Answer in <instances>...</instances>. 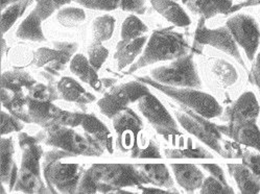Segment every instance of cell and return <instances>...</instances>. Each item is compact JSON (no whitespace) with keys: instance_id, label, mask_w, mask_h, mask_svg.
Segmentation results:
<instances>
[{"instance_id":"6da1fadb","label":"cell","mask_w":260,"mask_h":194,"mask_svg":"<svg viewBox=\"0 0 260 194\" xmlns=\"http://www.w3.org/2000/svg\"><path fill=\"white\" fill-rule=\"evenodd\" d=\"M186 51L187 47L182 37L167 31H155L148 41L143 55L128 71L134 72L136 69L156 62L177 59L183 56Z\"/></svg>"},{"instance_id":"7a4b0ae2","label":"cell","mask_w":260,"mask_h":194,"mask_svg":"<svg viewBox=\"0 0 260 194\" xmlns=\"http://www.w3.org/2000/svg\"><path fill=\"white\" fill-rule=\"evenodd\" d=\"M87 174L95 184L96 190L103 192L144 183L139 171L126 164H96Z\"/></svg>"},{"instance_id":"3957f363","label":"cell","mask_w":260,"mask_h":194,"mask_svg":"<svg viewBox=\"0 0 260 194\" xmlns=\"http://www.w3.org/2000/svg\"><path fill=\"white\" fill-rule=\"evenodd\" d=\"M66 125H54L48 127L46 143L62 148L67 153L85 154V156H100L103 152L101 144L91 136L83 137Z\"/></svg>"},{"instance_id":"277c9868","label":"cell","mask_w":260,"mask_h":194,"mask_svg":"<svg viewBox=\"0 0 260 194\" xmlns=\"http://www.w3.org/2000/svg\"><path fill=\"white\" fill-rule=\"evenodd\" d=\"M20 145L23 150L22 166L17 179L16 188L24 192H37L40 182V158L41 147L37 144V140L27 135L20 136Z\"/></svg>"},{"instance_id":"5b68a950","label":"cell","mask_w":260,"mask_h":194,"mask_svg":"<svg viewBox=\"0 0 260 194\" xmlns=\"http://www.w3.org/2000/svg\"><path fill=\"white\" fill-rule=\"evenodd\" d=\"M142 82L150 84L160 91L164 92L172 99L181 103L182 105L186 106L193 110L199 115L205 118H213L221 113V107L218 103L209 94L203 93L200 91L191 90V89H176L169 86H163L160 84H156L152 80L142 79Z\"/></svg>"},{"instance_id":"8992f818","label":"cell","mask_w":260,"mask_h":194,"mask_svg":"<svg viewBox=\"0 0 260 194\" xmlns=\"http://www.w3.org/2000/svg\"><path fill=\"white\" fill-rule=\"evenodd\" d=\"M66 154V151L49 153L44 164V173L50 188L70 193L77 188L80 170L79 165L77 164H64L58 162L60 158L65 157Z\"/></svg>"},{"instance_id":"52a82bcc","label":"cell","mask_w":260,"mask_h":194,"mask_svg":"<svg viewBox=\"0 0 260 194\" xmlns=\"http://www.w3.org/2000/svg\"><path fill=\"white\" fill-rule=\"evenodd\" d=\"M153 79L157 83L177 87H200L201 82L197 73L191 55H186L170 66L155 69L152 72Z\"/></svg>"},{"instance_id":"ba28073f","label":"cell","mask_w":260,"mask_h":194,"mask_svg":"<svg viewBox=\"0 0 260 194\" xmlns=\"http://www.w3.org/2000/svg\"><path fill=\"white\" fill-rule=\"evenodd\" d=\"M148 93V89L140 83H127L106 94L104 99L99 102V107L103 114L112 118L124 110L129 103L140 100Z\"/></svg>"},{"instance_id":"9c48e42d","label":"cell","mask_w":260,"mask_h":194,"mask_svg":"<svg viewBox=\"0 0 260 194\" xmlns=\"http://www.w3.org/2000/svg\"><path fill=\"white\" fill-rule=\"evenodd\" d=\"M234 40L244 48L248 59L253 60L260 42V31L254 19L248 15H236L227 22Z\"/></svg>"},{"instance_id":"30bf717a","label":"cell","mask_w":260,"mask_h":194,"mask_svg":"<svg viewBox=\"0 0 260 194\" xmlns=\"http://www.w3.org/2000/svg\"><path fill=\"white\" fill-rule=\"evenodd\" d=\"M202 18L198 25L196 31V41L200 44H208L215 48H218L232 55L233 57L245 66L243 59H241L239 50L235 44L234 38L232 37L230 30L228 28H217V29H209L205 26V22Z\"/></svg>"},{"instance_id":"8fae6325","label":"cell","mask_w":260,"mask_h":194,"mask_svg":"<svg viewBox=\"0 0 260 194\" xmlns=\"http://www.w3.org/2000/svg\"><path fill=\"white\" fill-rule=\"evenodd\" d=\"M139 110L160 134L172 135L178 133L177 125L170 113L150 93L139 100Z\"/></svg>"},{"instance_id":"7c38bea8","label":"cell","mask_w":260,"mask_h":194,"mask_svg":"<svg viewBox=\"0 0 260 194\" xmlns=\"http://www.w3.org/2000/svg\"><path fill=\"white\" fill-rule=\"evenodd\" d=\"M177 117L181 124L189 133L197 136L200 140L209 145L214 150L218 151L219 153H222L219 144L220 136L218 134V131L212 124H210L206 120L200 118L199 116H196L193 113L189 111L183 113L178 112Z\"/></svg>"},{"instance_id":"4fadbf2b","label":"cell","mask_w":260,"mask_h":194,"mask_svg":"<svg viewBox=\"0 0 260 194\" xmlns=\"http://www.w3.org/2000/svg\"><path fill=\"white\" fill-rule=\"evenodd\" d=\"M259 105L252 92H246L227 110L230 122H255L259 115Z\"/></svg>"},{"instance_id":"5bb4252c","label":"cell","mask_w":260,"mask_h":194,"mask_svg":"<svg viewBox=\"0 0 260 194\" xmlns=\"http://www.w3.org/2000/svg\"><path fill=\"white\" fill-rule=\"evenodd\" d=\"M218 128L237 142L260 151V131L255 122H230L229 125Z\"/></svg>"},{"instance_id":"9a60e30c","label":"cell","mask_w":260,"mask_h":194,"mask_svg":"<svg viewBox=\"0 0 260 194\" xmlns=\"http://www.w3.org/2000/svg\"><path fill=\"white\" fill-rule=\"evenodd\" d=\"M76 48V45L67 43L59 44L58 50L41 48L36 52V63L38 66H47L54 70L62 69Z\"/></svg>"},{"instance_id":"2e32d148","label":"cell","mask_w":260,"mask_h":194,"mask_svg":"<svg viewBox=\"0 0 260 194\" xmlns=\"http://www.w3.org/2000/svg\"><path fill=\"white\" fill-rule=\"evenodd\" d=\"M184 5L203 18H211L217 14L229 13L232 8L231 0H182Z\"/></svg>"},{"instance_id":"e0dca14e","label":"cell","mask_w":260,"mask_h":194,"mask_svg":"<svg viewBox=\"0 0 260 194\" xmlns=\"http://www.w3.org/2000/svg\"><path fill=\"white\" fill-rule=\"evenodd\" d=\"M228 167L241 192L255 194L260 191V180L247 165L230 164Z\"/></svg>"},{"instance_id":"ac0fdd59","label":"cell","mask_w":260,"mask_h":194,"mask_svg":"<svg viewBox=\"0 0 260 194\" xmlns=\"http://www.w3.org/2000/svg\"><path fill=\"white\" fill-rule=\"evenodd\" d=\"M154 9L164 16L170 22L178 26L190 24V19L184 10L173 0H152Z\"/></svg>"},{"instance_id":"d6986e66","label":"cell","mask_w":260,"mask_h":194,"mask_svg":"<svg viewBox=\"0 0 260 194\" xmlns=\"http://www.w3.org/2000/svg\"><path fill=\"white\" fill-rule=\"evenodd\" d=\"M145 42V37H138L135 39H123V41L118 43L114 56L118 62V68L122 69L131 64L141 51Z\"/></svg>"},{"instance_id":"ffe728a7","label":"cell","mask_w":260,"mask_h":194,"mask_svg":"<svg viewBox=\"0 0 260 194\" xmlns=\"http://www.w3.org/2000/svg\"><path fill=\"white\" fill-rule=\"evenodd\" d=\"M178 183L187 191H193L203 184V173L193 165L176 164L172 165Z\"/></svg>"},{"instance_id":"44dd1931","label":"cell","mask_w":260,"mask_h":194,"mask_svg":"<svg viewBox=\"0 0 260 194\" xmlns=\"http://www.w3.org/2000/svg\"><path fill=\"white\" fill-rule=\"evenodd\" d=\"M60 95L68 102L87 104L94 100V96L87 93L82 86L70 77H64L58 84Z\"/></svg>"},{"instance_id":"7402d4cb","label":"cell","mask_w":260,"mask_h":194,"mask_svg":"<svg viewBox=\"0 0 260 194\" xmlns=\"http://www.w3.org/2000/svg\"><path fill=\"white\" fill-rule=\"evenodd\" d=\"M81 125L96 142L103 146L108 147L110 151L112 150V148H111V146H112L111 141L112 140H111V136L108 128L94 116L83 114Z\"/></svg>"},{"instance_id":"603a6c76","label":"cell","mask_w":260,"mask_h":194,"mask_svg":"<svg viewBox=\"0 0 260 194\" xmlns=\"http://www.w3.org/2000/svg\"><path fill=\"white\" fill-rule=\"evenodd\" d=\"M138 171L144 182H150L165 188L173 187V181L170 176V172L163 164L141 165Z\"/></svg>"},{"instance_id":"cb8c5ba5","label":"cell","mask_w":260,"mask_h":194,"mask_svg":"<svg viewBox=\"0 0 260 194\" xmlns=\"http://www.w3.org/2000/svg\"><path fill=\"white\" fill-rule=\"evenodd\" d=\"M14 147L11 139L2 140V181L14 187L17 178V168L13 160Z\"/></svg>"},{"instance_id":"d4e9b609","label":"cell","mask_w":260,"mask_h":194,"mask_svg":"<svg viewBox=\"0 0 260 194\" xmlns=\"http://www.w3.org/2000/svg\"><path fill=\"white\" fill-rule=\"evenodd\" d=\"M71 71L79 76L82 81H84L87 84H90L94 89H100V81L96 72L86 57L82 54H77L73 57V60L70 65Z\"/></svg>"},{"instance_id":"484cf974","label":"cell","mask_w":260,"mask_h":194,"mask_svg":"<svg viewBox=\"0 0 260 194\" xmlns=\"http://www.w3.org/2000/svg\"><path fill=\"white\" fill-rule=\"evenodd\" d=\"M114 127L119 137L127 132H131L134 136L141 131L142 123L135 113L128 109L122 110L114 118Z\"/></svg>"},{"instance_id":"4316f807","label":"cell","mask_w":260,"mask_h":194,"mask_svg":"<svg viewBox=\"0 0 260 194\" xmlns=\"http://www.w3.org/2000/svg\"><path fill=\"white\" fill-rule=\"evenodd\" d=\"M41 17L34 11L18 28L17 36L21 39H26V40H43L44 36L41 29Z\"/></svg>"},{"instance_id":"83f0119b","label":"cell","mask_w":260,"mask_h":194,"mask_svg":"<svg viewBox=\"0 0 260 194\" xmlns=\"http://www.w3.org/2000/svg\"><path fill=\"white\" fill-rule=\"evenodd\" d=\"M31 80L25 73L8 72L3 75V89L14 94H22V88L32 87Z\"/></svg>"},{"instance_id":"f1b7e54d","label":"cell","mask_w":260,"mask_h":194,"mask_svg":"<svg viewBox=\"0 0 260 194\" xmlns=\"http://www.w3.org/2000/svg\"><path fill=\"white\" fill-rule=\"evenodd\" d=\"M115 20L111 16H103L98 18L93 23V31L99 42L109 40L114 30Z\"/></svg>"},{"instance_id":"f546056e","label":"cell","mask_w":260,"mask_h":194,"mask_svg":"<svg viewBox=\"0 0 260 194\" xmlns=\"http://www.w3.org/2000/svg\"><path fill=\"white\" fill-rule=\"evenodd\" d=\"M30 0H23V2L19 4L13 5L5 13H3L2 15V33L3 34L8 31L11 28V26L15 23L17 19L23 14Z\"/></svg>"},{"instance_id":"4dcf8cb0","label":"cell","mask_w":260,"mask_h":194,"mask_svg":"<svg viewBox=\"0 0 260 194\" xmlns=\"http://www.w3.org/2000/svg\"><path fill=\"white\" fill-rule=\"evenodd\" d=\"M213 72L218 76L219 81L225 86H231L237 80L235 68L225 61L216 62L213 66Z\"/></svg>"},{"instance_id":"1f68e13d","label":"cell","mask_w":260,"mask_h":194,"mask_svg":"<svg viewBox=\"0 0 260 194\" xmlns=\"http://www.w3.org/2000/svg\"><path fill=\"white\" fill-rule=\"evenodd\" d=\"M144 31H146V26L141 22V20L135 16H129L122 24L121 36L122 39H135L140 37Z\"/></svg>"},{"instance_id":"d6a6232c","label":"cell","mask_w":260,"mask_h":194,"mask_svg":"<svg viewBox=\"0 0 260 194\" xmlns=\"http://www.w3.org/2000/svg\"><path fill=\"white\" fill-rule=\"evenodd\" d=\"M85 18L84 11L76 8L64 9L58 14V20L60 23L68 27L79 25L85 20Z\"/></svg>"},{"instance_id":"836d02e7","label":"cell","mask_w":260,"mask_h":194,"mask_svg":"<svg viewBox=\"0 0 260 194\" xmlns=\"http://www.w3.org/2000/svg\"><path fill=\"white\" fill-rule=\"evenodd\" d=\"M77 2L88 9L100 11H113L121 8L122 0H77Z\"/></svg>"},{"instance_id":"e575fe53","label":"cell","mask_w":260,"mask_h":194,"mask_svg":"<svg viewBox=\"0 0 260 194\" xmlns=\"http://www.w3.org/2000/svg\"><path fill=\"white\" fill-rule=\"evenodd\" d=\"M70 2L71 0H40L39 4L37 5L34 11L38 14L43 20V19H46L47 17H49L54 10L59 9L60 7Z\"/></svg>"},{"instance_id":"d590c367","label":"cell","mask_w":260,"mask_h":194,"mask_svg":"<svg viewBox=\"0 0 260 194\" xmlns=\"http://www.w3.org/2000/svg\"><path fill=\"white\" fill-rule=\"evenodd\" d=\"M202 193H233V190L218 179L211 177L206 179L202 184Z\"/></svg>"},{"instance_id":"8d00e7d4","label":"cell","mask_w":260,"mask_h":194,"mask_svg":"<svg viewBox=\"0 0 260 194\" xmlns=\"http://www.w3.org/2000/svg\"><path fill=\"white\" fill-rule=\"evenodd\" d=\"M108 50L99 43L92 44L89 48V57H90V64L93 66L94 69H100L107 59Z\"/></svg>"},{"instance_id":"74e56055","label":"cell","mask_w":260,"mask_h":194,"mask_svg":"<svg viewBox=\"0 0 260 194\" xmlns=\"http://www.w3.org/2000/svg\"><path fill=\"white\" fill-rule=\"evenodd\" d=\"M243 161L260 180V154L246 152L243 157Z\"/></svg>"},{"instance_id":"f35d334b","label":"cell","mask_w":260,"mask_h":194,"mask_svg":"<svg viewBox=\"0 0 260 194\" xmlns=\"http://www.w3.org/2000/svg\"><path fill=\"white\" fill-rule=\"evenodd\" d=\"M21 128V124L17 121L12 116L2 113V134H8L13 131H19Z\"/></svg>"},{"instance_id":"ab89813d","label":"cell","mask_w":260,"mask_h":194,"mask_svg":"<svg viewBox=\"0 0 260 194\" xmlns=\"http://www.w3.org/2000/svg\"><path fill=\"white\" fill-rule=\"evenodd\" d=\"M30 99L36 101L49 102L50 100L53 99V97L51 96V93L45 86L37 85V86L30 87Z\"/></svg>"},{"instance_id":"60d3db41","label":"cell","mask_w":260,"mask_h":194,"mask_svg":"<svg viewBox=\"0 0 260 194\" xmlns=\"http://www.w3.org/2000/svg\"><path fill=\"white\" fill-rule=\"evenodd\" d=\"M121 9L127 12L143 14L145 12V2L144 0H122Z\"/></svg>"},{"instance_id":"b9f144b4","label":"cell","mask_w":260,"mask_h":194,"mask_svg":"<svg viewBox=\"0 0 260 194\" xmlns=\"http://www.w3.org/2000/svg\"><path fill=\"white\" fill-rule=\"evenodd\" d=\"M251 81L260 89V53L258 54L256 62L252 68L251 72Z\"/></svg>"},{"instance_id":"7bdbcfd3","label":"cell","mask_w":260,"mask_h":194,"mask_svg":"<svg viewBox=\"0 0 260 194\" xmlns=\"http://www.w3.org/2000/svg\"><path fill=\"white\" fill-rule=\"evenodd\" d=\"M137 157H139V158H160V154H159L157 147L153 143H151L150 146H148L147 148L139 151Z\"/></svg>"},{"instance_id":"ee69618b","label":"cell","mask_w":260,"mask_h":194,"mask_svg":"<svg viewBox=\"0 0 260 194\" xmlns=\"http://www.w3.org/2000/svg\"><path fill=\"white\" fill-rule=\"evenodd\" d=\"M203 167L206 168L207 170H209L214 178L218 179L222 183L227 184L225 176H224V172H222V170L217 165H215V164H205V165H203Z\"/></svg>"},{"instance_id":"f6af8a7d","label":"cell","mask_w":260,"mask_h":194,"mask_svg":"<svg viewBox=\"0 0 260 194\" xmlns=\"http://www.w3.org/2000/svg\"><path fill=\"white\" fill-rule=\"evenodd\" d=\"M256 5H260V0H245L243 4H240L238 7L235 8H231L230 12H234L236 10H239L244 7H248V6H256Z\"/></svg>"},{"instance_id":"bcb514c9","label":"cell","mask_w":260,"mask_h":194,"mask_svg":"<svg viewBox=\"0 0 260 194\" xmlns=\"http://www.w3.org/2000/svg\"><path fill=\"white\" fill-rule=\"evenodd\" d=\"M18 2V0H2V9L4 10L6 7Z\"/></svg>"}]
</instances>
